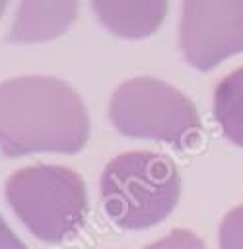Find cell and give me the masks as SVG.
I'll use <instances>...</instances> for the list:
<instances>
[{
	"instance_id": "6da1fadb",
	"label": "cell",
	"mask_w": 243,
	"mask_h": 249,
	"mask_svg": "<svg viewBox=\"0 0 243 249\" xmlns=\"http://www.w3.org/2000/svg\"><path fill=\"white\" fill-rule=\"evenodd\" d=\"M87 115L78 93L47 76H23L0 84V150L72 154L87 140Z\"/></svg>"
},
{
	"instance_id": "7a4b0ae2",
	"label": "cell",
	"mask_w": 243,
	"mask_h": 249,
	"mask_svg": "<svg viewBox=\"0 0 243 249\" xmlns=\"http://www.w3.org/2000/svg\"><path fill=\"white\" fill-rule=\"evenodd\" d=\"M179 193L175 163L156 152H124L101 173L103 208L122 230H146L163 222L175 208Z\"/></svg>"
},
{
	"instance_id": "3957f363",
	"label": "cell",
	"mask_w": 243,
	"mask_h": 249,
	"mask_svg": "<svg viewBox=\"0 0 243 249\" xmlns=\"http://www.w3.org/2000/svg\"><path fill=\"white\" fill-rule=\"evenodd\" d=\"M6 198L23 226L47 243L70 239L86 224V185L76 171L62 165L17 169L6 183Z\"/></svg>"
},
{
	"instance_id": "277c9868",
	"label": "cell",
	"mask_w": 243,
	"mask_h": 249,
	"mask_svg": "<svg viewBox=\"0 0 243 249\" xmlns=\"http://www.w3.org/2000/svg\"><path fill=\"white\" fill-rule=\"evenodd\" d=\"M109 117L126 136L161 140L177 148L191 146L200 130L194 105L179 89L156 78L121 84L111 97Z\"/></svg>"
},
{
	"instance_id": "5b68a950",
	"label": "cell",
	"mask_w": 243,
	"mask_h": 249,
	"mask_svg": "<svg viewBox=\"0 0 243 249\" xmlns=\"http://www.w3.org/2000/svg\"><path fill=\"white\" fill-rule=\"evenodd\" d=\"M181 49L200 70L241 53L243 0H183Z\"/></svg>"
},
{
	"instance_id": "8992f818",
	"label": "cell",
	"mask_w": 243,
	"mask_h": 249,
	"mask_svg": "<svg viewBox=\"0 0 243 249\" xmlns=\"http://www.w3.org/2000/svg\"><path fill=\"white\" fill-rule=\"evenodd\" d=\"M78 0H21L10 39L17 43L49 41L66 31L76 16Z\"/></svg>"
},
{
	"instance_id": "52a82bcc",
	"label": "cell",
	"mask_w": 243,
	"mask_h": 249,
	"mask_svg": "<svg viewBox=\"0 0 243 249\" xmlns=\"http://www.w3.org/2000/svg\"><path fill=\"white\" fill-rule=\"evenodd\" d=\"M99 21L115 35L138 39L161 23L167 0H91Z\"/></svg>"
},
{
	"instance_id": "ba28073f",
	"label": "cell",
	"mask_w": 243,
	"mask_h": 249,
	"mask_svg": "<svg viewBox=\"0 0 243 249\" xmlns=\"http://www.w3.org/2000/svg\"><path fill=\"white\" fill-rule=\"evenodd\" d=\"M214 117L222 132L243 146V68L227 74L216 88Z\"/></svg>"
},
{
	"instance_id": "9c48e42d",
	"label": "cell",
	"mask_w": 243,
	"mask_h": 249,
	"mask_svg": "<svg viewBox=\"0 0 243 249\" xmlns=\"http://www.w3.org/2000/svg\"><path fill=\"white\" fill-rule=\"evenodd\" d=\"M220 249H243V204L229 210L222 220Z\"/></svg>"
},
{
	"instance_id": "30bf717a",
	"label": "cell",
	"mask_w": 243,
	"mask_h": 249,
	"mask_svg": "<svg viewBox=\"0 0 243 249\" xmlns=\"http://www.w3.org/2000/svg\"><path fill=\"white\" fill-rule=\"evenodd\" d=\"M144 249H206L202 239L189 230H173Z\"/></svg>"
},
{
	"instance_id": "8fae6325",
	"label": "cell",
	"mask_w": 243,
	"mask_h": 249,
	"mask_svg": "<svg viewBox=\"0 0 243 249\" xmlns=\"http://www.w3.org/2000/svg\"><path fill=\"white\" fill-rule=\"evenodd\" d=\"M0 249H27L25 243H21V239L8 228L2 216H0Z\"/></svg>"
},
{
	"instance_id": "7c38bea8",
	"label": "cell",
	"mask_w": 243,
	"mask_h": 249,
	"mask_svg": "<svg viewBox=\"0 0 243 249\" xmlns=\"http://www.w3.org/2000/svg\"><path fill=\"white\" fill-rule=\"evenodd\" d=\"M6 2H8V0H0V14H2V10H4V6H6Z\"/></svg>"
}]
</instances>
